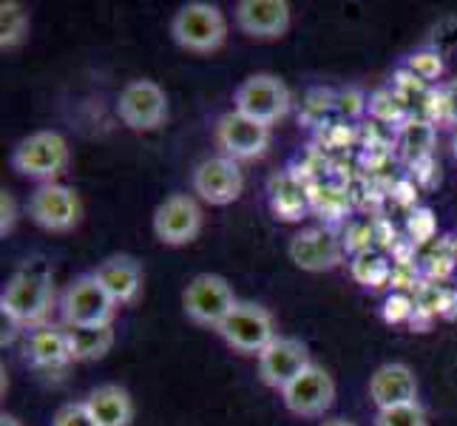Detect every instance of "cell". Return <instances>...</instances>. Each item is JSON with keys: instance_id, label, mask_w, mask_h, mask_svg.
I'll return each instance as SVG.
<instances>
[{"instance_id": "36", "label": "cell", "mask_w": 457, "mask_h": 426, "mask_svg": "<svg viewBox=\"0 0 457 426\" xmlns=\"http://www.w3.org/2000/svg\"><path fill=\"white\" fill-rule=\"evenodd\" d=\"M321 426H358V423L346 421V418H329V421H324Z\"/></svg>"}, {"instance_id": "21", "label": "cell", "mask_w": 457, "mask_h": 426, "mask_svg": "<svg viewBox=\"0 0 457 426\" xmlns=\"http://www.w3.org/2000/svg\"><path fill=\"white\" fill-rule=\"evenodd\" d=\"M86 406L91 409L94 421L100 426H131L134 421L131 392L120 384H103L97 389H91Z\"/></svg>"}, {"instance_id": "35", "label": "cell", "mask_w": 457, "mask_h": 426, "mask_svg": "<svg viewBox=\"0 0 457 426\" xmlns=\"http://www.w3.org/2000/svg\"><path fill=\"white\" fill-rule=\"evenodd\" d=\"M14 222H18V202L9 191H0V236L12 233Z\"/></svg>"}, {"instance_id": "25", "label": "cell", "mask_w": 457, "mask_h": 426, "mask_svg": "<svg viewBox=\"0 0 457 426\" xmlns=\"http://www.w3.org/2000/svg\"><path fill=\"white\" fill-rule=\"evenodd\" d=\"M29 29V9L18 0H4L0 4V49H14Z\"/></svg>"}, {"instance_id": "13", "label": "cell", "mask_w": 457, "mask_h": 426, "mask_svg": "<svg viewBox=\"0 0 457 426\" xmlns=\"http://www.w3.org/2000/svg\"><path fill=\"white\" fill-rule=\"evenodd\" d=\"M191 185H194V194L202 202L216 205V208H225V205H233L242 196L245 173H242L239 163H233V160H228V156L216 154V156H208V160H202L194 168Z\"/></svg>"}, {"instance_id": "18", "label": "cell", "mask_w": 457, "mask_h": 426, "mask_svg": "<svg viewBox=\"0 0 457 426\" xmlns=\"http://www.w3.org/2000/svg\"><path fill=\"white\" fill-rule=\"evenodd\" d=\"M267 202L281 222H298L307 211H312V188L295 171H278L267 182Z\"/></svg>"}, {"instance_id": "30", "label": "cell", "mask_w": 457, "mask_h": 426, "mask_svg": "<svg viewBox=\"0 0 457 426\" xmlns=\"http://www.w3.org/2000/svg\"><path fill=\"white\" fill-rule=\"evenodd\" d=\"M406 233L409 239H412L415 245H427L435 239L437 233V219L429 208H412V213H409L406 219Z\"/></svg>"}, {"instance_id": "34", "label": "cell", "mask_w": 457, "mask_h": 426, "mask_svg": "<svg viewBox=\"0 0 457 426\" xmlns=\"http://www.w3.org/2000/svg\"><path fill=\"white\" fill-rule=\"evenodd\" d=\"M435 100H437V117L457 125V77L437 88Z\"/></svg>"}, {"instance_id": "3", "label": "cell", "mask_w": 457, "mask_h": 426, "mask_svg": "<svg viewBox=\"0 0 457 426\" xmlns=\"http://www.w3.org/2000/svg\"><path fill=\"white\" fill-rule=\"evenodd\" d=\"M71 160L69 142L60 131H35L23 137L12 151V168L26 180L40 185L57 182L60 173H66Z\"/></svg>"}, {"instance_id": "29", "label": "cell", "mask_w": 457, "mask_h": 426, "mask_svg": "<svg viewBox=\"0 0 457 426\" xmlns=\"http://www.w3.org/2000/svg\"><path fill=\"white\" fill-rule=\"evenodd\" d=\"M370 114L381 122H401L406 117V97L401 91H375L370 97Z\"/></svg>"}, {"instance_id": "12", "label": "cell", "mask_w": 457, "mask_h": 426, "mask_svg": "<svg viewBox=\"0 0 457 426\" xmlns=\"http://www.w3.org/2000/svg\"><path fill=\"white\" fill-rule=\"evenodd\" d=\"M287 254L298 271L327 273V271H336L344 262V239L327 225L304 228L290 239Z\"/></svg>"}, {"instance_id": "17", "label": "cell", "mask_w": 457, "mask_h": 426, "mask_svg": "<svg viewBox=\"0 0 457 426\" xmlns=\"http://www.w3.org/2000/svg\"><path fill=\"white\" fill-rule=\"evenodd\" d=\"M370 398L378 409L418 401V375L403 361H389L370 375Z\"/></svg>"}, {"instance_id": "38", "label": "cell", "mask_w": 457, "mask_h": 426, "mask_svg": "<svg viewBox=\"0 0 457 426\" xmlns=\"http://www.w3.org/2000/svg\"><path fill=\"white\" fill-rule=\"evenodd\" d=\"M452 156H454V163H457V129H454V137H452Z\"/></svg>"}, {"instance_id": "28", "label": "cell", "mask_w": 457, "mask_h": 426, "mask_svg": "<svg viewBox=\"0 0 457 426\" xmlns=\"http://www.w3.org/2000/svg\"><path fill=\"white\" fill-rule=\"evenodd\" d=\"M381 315L386 324H415L418 315V298H412L406 290H392L384 298Z\"/></svg>"}, {"instance_id": "31", "label": "cell", "mask_w": 457, "mask_h": 426, "mask_svg": "<svg viewBox=\"0 0 457 426\" xmlns=\"http://www.w3.org/2000/svg\"><path fill=\"white\" fill-rule=\"evenodd\" d=\"M370 112V97L358 88H344L336 94V114H341L344 120H355L361 114Z\"/></svg>"}, {"instance_id": "1", "label": "cell", "mask_w": 457, "mask_h": 426, "mask_svg": "<svg viewBox=\"0 0 457 426\" xmlns=\"http://www.w3.org/2000/svg\"><path fill=\"white\" fill-rule=\"evenodd\" d=\"M54 307V276L43 259L26 262L14 273L4 293H0V310L9 322L23 327H43Z\"/></svg>"}, {"instance_id": "24", "label": "cell", "mask_w": 457, "mask_h": 426, "mask_svg": "<svg viewBox=\"0 0 457 426\" xmlns=\"http://www.w3.org/2000/svg\"><path fill=\"white\" fill-rule=\"evenodd\" d=\"M350 273L364 288H384L386 281H392V264L378 250H358L350 262Z\"/></svg>"}, {"instance_id": "5", "label": "cell", "mask_w": 457, "mask_h": 426, "mask_svg": "<svg viewBox=\"0 0 457 426\" xmlns=\"http://www.w3.org/2000/svg\"><path fill=\"white\" fill-rule=\"evenodd\" d=\"M233 108L239 114L264 122V125H273L276 120L287 117L290 108H293V94L287 88V83L281 80L276 74H250L245 80L236 86L233 91Z\"/></svg>"}, {"instance_id": "8", "label": "cell", "mask_w": 457, "mask_h": 426, "mask_svg": "<svg viewBox=\"0 0 457 426\" xmlns=\"http://www.w3.org/2000/svg\"><path fill=\"white\" fill-rule=\"evenodd\" d=\"M29 219L49 233H69L80 225L83 202L74 188L62 182L37 185L29 196Z\"/></svg>"}, {"instance_id": "9", "label": "cell", "mask_w": 457, "mask_h": 426, "mask_svg": "<svg viewBox=\"0 0 457 426\" xmlns=\"http://www.w3.org/2000/svg\"><path fill=\"white\" fill-rule=\"evenodd\" d=\"M216 148L222 156L233 163H245V160H256L270 146V125L256 122L245 114H239L236 108L225 112L216 120Z\"/></svg>"}, {"instance_id": "4", "label": "cell", "mask_w": 457, "mask_h": 426, "mask_svg": "<svg viewBox=\"0 0 457 426\" xmlns=\"http://www.w3.org/2000/svg\"><path fill=\"white\" fill-rule=\"evenodd\" d=\"M117 302L94 273H83L66 284L60 296L62 327H103L117 315Z\"/></svg>"}, {"instance_id": "23", "label": "cell", "mask_w": 457, "mask_h": 426, "mask_svg": "<svg viewBox=\"0 0 457 426\" xmlns=\"http://www.w3.org/2000/svg\"><path fill=\"white\" fill-rule=\"evenodd\" d=\"M398 148L409 163L418 165L435 154V125L427 120H406L398 131Z\"/></svg>"}, {"instance_id": "11", "label": "cell", "mask_w": 457, "mask_h": 426, "mask_svg": "<svg viewBox=\"0 0 457 426\" xmlns=\"http://www.w3.org/2000/svg\"><path fill=\"white\" fill-rule=\"evenodd\" d=\"M202 208L191 194H170L154 211V236L168 247L191 245L202 230Z\"/></svg>"}, {"instance_id": "33", "label": "cell", "mask_w": 457, "mask_h": 426, "mask_svg": "<svg viewBox=\"0 0 457 426\" xmlns=\"http://www.w3.org/2000/svg\"><path fill=\"white\" fill-rule=\"evenodd\" d=\"M327 112H336V94L327 88H312L304 103V120L321 122Z\"/></svg>"}, {"instance_id": "6", "label": "cell", "mask_w": 457, "mask_h": 426, "mask_svg": "<svg viewBox=\"0 0 457 426\" xmlns=\"http://www.w3.org/2000/svg\"><path fill=\"white\" fill-rule=\"evenodd\" d=\"M216 333L225 338L230 350L242 353V355H256V358L278 336L273 313L259 302H242V298Z\"/></svg>"}, {"instance_id": "37", "label": "cell", "mask_w": 457, "mask_h": 426, "mask_svg": "<svg viewBox=\"0 0 457 426\" xmlns=\"http://www.w3.org/2000/svg\"><path fill=\"white\" fill-rule=\"evenodd\" d=\"M0 426H23V423H21L18 418H14V415H6V413H4V415H0Z\"/></svg>"}, {"instance_id": "14", "label": "cell", "mask_w": 457, "mask_h": 426, "mask_svg": "<svg viewBox=\"0 0 457 426\" xmlns=\"http://www.w3.org/2000/svg\"><path fill=\"white\" fill-rule=\"evenodd\" d=\"M281 404L295 418H319L336 404V381L324 367L310 364L281 392Z\"/></svg>"}, {"instance_id": "2", "label": "cell", "mask_w": 457, "mask_h": 426, "mask_svg": "<svg viewBox=\"0 0 457 426\" xmlns=\"http://www.w3.org/2000/svg\"><path fill=\"white\" fill-rule=\"evenodd\" d=\"M170 38L179 49L191 54H213L228 40L225 12L208 0H191L170 18Z\"/></svg>"}, {"instance_id": "26", "label": "cell", "mask_w": 457, "mask_h": 426, "mask_svg": "<svg viewBox=\"0 0 457 426\" xmlns=\"http://www.w3.org/2000/svg\"><path fill=\"white\" fill-rule=\"evenodd\" d=\"M403 71H409L412 77H418L420 83H437L440 77H444L446 71V57L440 54L437 49H432V46H427V49H418L412 52L406 60H403Z\"/></svg>"}, {"instance_id": "10", "label": "cell", "mask_w": 457, "mask_h": 426, "mask_svg": "<svg viewBox=\"0 0 457 426\" xmlns=\"http://www.w3.org/2000/svg\"><path fill=\"white\" fill-rule=\"evenodd\" d=\"M117 114L131 131H154L168 117V94L154 80H131L120 88Z\"/></svg>"}, {"instance_id": "19", "label": "cell", "mask_w": 457, "mask_h": 426, "mask_svg": "<svg viewBox=\"0 0 457 426\" xmlns=\"http://www.w3.org/2000/svg\"><path fill=\"white\" fill-rule=\"evenodd\" d=\"M100 279V284L108 290V296L114 298L117 305H134L139 293H143V264L134 256H108L105 262L97 264V271H91Z\"/></svg>"}, {"instance_id": "32", "label": "cell", "mask_w": 457, "mask_h": 426, "mask_svg": "<svg viewBox=\"0 0 457 426\" xmlns=\"http://www.w3.org/2000/svg\"><path fill=\"white\" fill-rule=\"evenodd\" d=\"M52 426H100V423L94 421L86 401H71V404H62L57 409L54 418H52Z\"/></svg>"}, {"instance_id": "22", "label": "cell", "mask_w": 457, "mask_h": 426, "mask_svg": "<svg viewBox=\"0 0 457 426\" xmlns=\"http://www.w3.org/2000/svg\"><path fill=\"white\" fill-rule=\"evenodd\" d=\"M69 347H71V361H97L108 355L114 347L117 336L112 324L103 327H66Z\"/></svg>"}, {"instance_id": "15", "label": "cell", "mask_w": 457, "mask_h": 426, "mask_svg": "<svg viewBox=\"0 0 457 426\" xmlns=\"http://www.w3.org/2000/svg\"><path fill=\"white\" fill-rule=\"evenodd\" d=\"M310 364L312 361L304 341L290 336H276L273 344L259 355V378L264 387L285 392Z\"/></svg>"}, {"instance_id": "27", "label": "cell", "mask_w": 457, "mask_h": 426, "mask_svg": "<svg viewBox=\"0 0 457 426\" xmlns=\"http://www.w3.org/2000/svg\"><path fill=\"white\" fill-rule=\"evenodd\" d=\"M375 426H429V415L420 401H412V404L378 409Z\"/></svg>"}, {"instance_id": "16", "label": "cell", "mask_w": 457, "mask_h": 426, "mask_svg": "<svg viewBox=\"0 0 457 426\" xmlns=\"http://www.w3.org/2000/svg\"><path fill=\"white\" fill-rule=\"evenodd\" d=\"M233 23L253 40H278L290 31L293 9L287 0H239L233 6Z\"/></svg>"}, {"instance_id": "7", "label": "cell", "mask_w": 457, "mask_h": 426, "mask_svg": "<svg viewBox=\"0 0 457 426\" xmlns=\"http://www.w3.org/2000/svg\"><path fill=\"white\" fill-rule=\"evenodd\" d=\"M236 305L239 298H236L230 281L219 273H199L182 290V310L199 327L219 330Z\"/></svg>"}, {"instance_id": "20", "label": "cell", "mask_w": 457, "mask_h": 426, "mask_svg": "<svg viewBox=\"0 0 457 426\" xmlns=\"http://www.w3.org/2000/svg\"><path fill=\"white\" fill-rule=\"evenodd\" d=\"M26 358L37 370H62L71 364V347L69 333L60 324L35 327L26 338Z\"/></svg>"}]
</instances>
